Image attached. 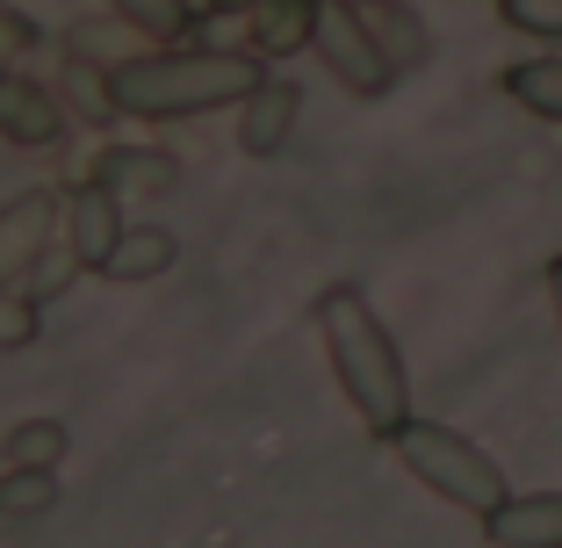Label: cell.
<instances>
[{"label": "cell", "mask_w": 562, "mask_h": 548, "mask_svg": "<svg viewBox=\"0 0 562 548\" xmlns=\"http://www.w3.org/2000/svg\"><path fill=\"white\" fill-rule=\"evenodd\" d=\"M36 333H44V303L22 282H0V354H22Z\"/></svg>", "instance_id": "obj_20"}, {"label": "cell", "mask_w": 562, "mask_h": 548, "mask_svg": "<svg viewBox=\"0 0 562 548\" xmlns=\"http://www.w3.org/2000/svg\"><path fill=\"white\" fill-rule=\"evenodd\" d=\"M311 51H317V66L347 87V94H390V87L404 80V72L390 66V51L375 44L368 15H361V8H347V0H325V8H317Z\"/></svg>", "instance_id": "obj_4"}, {"label": "cell", "mask_w": 562, "mask_h": 548, "mask_svg": "<svg viewBox=\"0 0 562 548\" xmlns=\"http://www.w3.org/2000/svg\"><path fill=\"white\" fill-rule=\"evenodd\" d=\"M80 275H87V260H80L72 246H44V253L30 260V275H22V289H30L36 303H58L72 282H80Z\"/></svg>", "instance_id": "obj_19"}, {"label": "cell", "mask_w": 562, "mask_h": 548, "mask_svg": "<svg viewBox=\"0 0 562 548\" xmlns=\"http://www.w3.org/2000/svg\"><path fill=\"white\" fill-rule=\"evenodd\" d=\"M123 22H137V30L151 36V44H188L195 36V8L188 0H109Z\"/></svg>", "instance_id": "obj_17"}, {"label": "cell", "mask_w": 562, "mask_h": 548, "mask_svg": "<svg viewBox=\"0 0 562 548\" xmlns=\"http://www.w3.org/2000/svg\"><path fill=\"white\" fill-rule=\"evenodd\" d=\"M58 101L72 109V123H80V131H109V123H123L116 87H109V66H94V58H80V51H66V72H58Z\"/></svg>", "instance_id": "obj_13"}, {"label": "cell", "mask_w": 562, "mask_h": 548, "mask_svg": "<svg viewBox=\"0 0 562 548\" xmlns=\"http://www.w3.org/2000/svg\"><path fill=\"white\" fill-rule=\"evenodd\" d=\"M347 8H361V15H368V8H382V0H347Z\"/></svg>", "instance_id": "obj_25"}, {"label": "cell", "mask_w": 562, "mask_h": 548, "mask_svg": "<svg viewBox=\"0 0 562 548\" xmlns=\"http://www.w3.org/2000/svg\"><path fill=\"white\" fill-rule=\"evenodd\" d=\"M66 232V188H15L0 202V282H22L44 246Z\"/></svg>", "instance_id": "obj_5"}, {"label": "cell", "mask_w": 562, "mask_h": 548, "mask_svg": "<svg viewBox=\"0 0 562 548\" xmlns=\"http://www.w3.org/2000/svg\"><path fill=\"white\" fill-rule=\"evenodd\" d=\"M491 548H562V491H513V499L483 513Z\"/></svg>", "instance_id": "obj_10"}, {"label": "cell", "mask_w": 562, "mask_h": 548, "mask_svg": "<svg viewBox=\"0 0 562 548\" xmlns=\"http://www.w3.org/2000/svg\"><path fill=\"white\" fill-rule=\"evenodd\" d=\"M173 260H181V232H166V224H131L101 275H109V282H159V275H173Z\"/></svg>", "instance_id": "obj_12"}, {"label": "cell", "mask_w": 562, "mask_h": 548, "mask_svg": "<svg viewBox=\"0 0 562 548\" xmlns=\"http://www.w3.org/2000/svg\"><path fill=\"white\" fill-rule=\"evenodd\" d=\"M267 80V58L252 44H151L109 66L123 123H188L210 109H238Z\"/></svg>", "instance_id": "obj_1"}, {"label": "cell", "mask_w": 562, "mask_h": 548, "mask_svg": "<svg viewBox=\"0 0 562 548\" xmlns=\"http://www.w3.org/2000/svg\"><path fill=\"white\" fill-rule=\"evenodd\" d=\"M397 462L412 469V483H426L432 499H447V505H462V513H497V505L513 499V483H505V469L491 462V455L469 440V433H454V426H440V418H404L397 426Z\"/></svg>", "instance_id": "obj_3"}, {"label": "cell", "mask_w": 562, "mask_h": 548, "mask_svg": "<svg viewBox=\"0 0 562 548\" xmlns=\"http://www.w3.org/2000/svg\"><path fill=\"white\" fill-rule=\"evenodd\" d=\"M296 123H303V87L267 72V80L238 101V152H246V159H274V152L296 137Z\"/></svg>", "instance_id": "obj_9"}, {"label": "cell", "mask_w": 562, "mask_h": 548, "mask_svg": "<svg viewBox=\"0 0 562 548\" xmlns=\"http://www.w3.org/2000/svg\"><path fill=\"white\" fill-rule=\"evenodd\" d=\"M497 80H505V94H513L519 109L562 123V58H527V66H505Z\"/></svg>", "instance_id": "obj_16"}, {"label": "cell", "mask_w": 562, "mask_h": 548, "mask_svg": "<svg viewBox=\"0 0 562 548\" xmlns=\"http://www.w3.org/2000/svg\"><path fill=\"white\" fill-rule=\"evenodd\" d=\"M58 505V469H0V519H36Z\"/></svg>", "instance_id": "obj_18"}, {"label": "cell", "mask_w": 562, "mask_h": 548, "mask_svg": "<svg viewBox=\"0 0 562 548\" xmlns=\"http://www.w3.org/2000/svg\"><path fill=\"white\" fill-rule=\"evenodd\" d=\"M72 448V433L58 426V418H22V426H8V440H0V469H58Z\"/></svg>", "instance_id": "obj_15"}, {"label": "cell", "mask_w": 562, "mask_h": 548, "mask_svg": "<svg viewBox=\"0 0 562 548\" xmlns=\"http://www.w3.org/2000/svg\"><path fill=\"white\" fill-rule=\"evenodd\" d=\"M30 44H36V22H30V15H8V8H0V72H8V58H22Z\"/></svg>", "instance_id": "obj_22"}, {"label": "cell", "mask_w": 562, "mask_h": 548, "mask_svg": "<svg viewBox=\"0 0 562 548\" xmlns=\"http://www.w3.org/2000/svg\"><path fill=\"white\" fill-rule=\"evenodd\" d=\"M497 22L519 36H562V0H497Z\"/></svg>", "instance_id": "obj_21"}, {"label": "cell", "mask_w": 562, "mask_h": 548, "mask_svg": "<svg viewBox=\"0 0 562 548\" xmlns=\"http://www.w3.org/2000/svg\"><path fill=\"white\" fill-rule=\"evenodd\" d=\"M72 109L58 101V87L50 80H30V72H0V145L8 152H50L58 137H66Z\"/></svg>", "instance_id": "obj_6"}, {"label": "cell", "mask_w": 562, "mask_h": 548, "mask_svg": "<svg viewBox=\"0 0 562 548\" xmlns=\"http://www.w3.org/2000/svg\"><path fill=\"white\" fill-rule=\"evenodd\" d=\"M368 30H375V44L390 51V66H397V72H418V66L432 58L426 22H418V8H404V0H382V8H368Z\"/></svg>", "instance_id": "obj_14"}, {"label": "cell", "mask_w": 562, "mask_h": 548, "mask_svg": "<svg viewBox=\"0 0 562 548\" xmlns=\"http://www.w3.org/2000/svg\"><path fill=\"white\" fill-rule=\"evenodd\" d=\"M94 181L116 188L123 202H173L181 195V159L166 145H101L94 152Z\"/></svg>", "instance_id": "obj_8"}, {"label": "cell", "mask_w": 562, "mask_h": 548, "mask_svg": "<svg viewBox=\"0 0 562 548\" xmlns=\"http://www.w3.org/2000/svg\"><path fill=\"white\" fill-rule=\"evenodd\" d=\"M317 339H325V361L347 390V404L361 412V426L375 440H397V426L412 418V376H404V354L390 325L375 317V303L353 282H331L317 297Z\"/></svg>", "instance_id": "obj_2"}, {"label": "cell", "mask_w": 562, "mask_h": 548, "mask_svg": "<svg viewBox=\"0 0 562 548\" xmlns=\"http://www.w3.org/2000/svg\"><path fill=\"white\" fill-rule=\"evenodd\" d=\"M260 0H210V15H252Z\"/></svg>", "instance_id": "obj_24"}, {"label": "cell", "mask_w": 562, "mask_h": 548, "mask_svg": "<svg viewBox=\"0 0 562 548\" xmlns=\"http://www.w3.org/2000/svg\"><path fill=\"white\" fill-rule=\"evenodd\" d=\"M548 303H555V325H562V253L548 260Z\"/></svg>", "instance_id": "obj_23"}, {"label": "cell", "mask_w": 562, "mask_h": 548, "mask_svg": "<svg viewBox=\"0 0 562 548\" xmlns=\"http://www.w3.org/2000/svg\"><path fill=\"white\" fill-rule=\"evenodd\" d=\"M123 232H131V216H123L116 188H101L94 174H87V181H66V246L87 260V275L109 267V253H116Z\"/></svg>", "instance_id": "obj_7"}, {"label": "cell", "mask_w": 562, "mask_h": 548, "mask_svg": "<svg viewBox=\"0 0 562 548\" xmlns=\"http://www.w3.org/2000/svg\"><path fill=\"white\" fill-rule=\"evenodd\" d=\"M317 8H325V0H260L246 15V44L260 51V58H296V51H311Z\"/></svg>", "instance_id": "obj_11"}]
</instances>
